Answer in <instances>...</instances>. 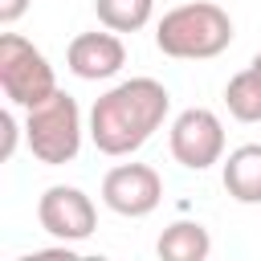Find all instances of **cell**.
Segmentation results:
<instances>
[{"instance_id": "obj_1", "label": "cell", "mask_w": 261, "mask_h": 261, "mask_svg": "<svg viewBox=\"0 0 261 261\" xmlns=\"http://www.w3.org/2000/svg\"><path fill=\"white\" fill-rule=\"evenodd\" d=\"M171 94L155 77H126L110 86L94 106H90V139L102 155H130L139 151L167 118Z\"/></svg>"}, {"instance_id": "obj_2", "label": "cell", "mask_w": 261, "mask_h": 261, "mask_svg": "<svg viewBox=\"0 0 261 261\" xmlns=\"http://www.w3.org/2000/svg\"><path fill=\"white\" fill-rule=\"evenodd\" d=\"M232 45V16L212 0H188L159 16L155 49L175 61H208Z\"/></svg>"}, {"instance_id": "obj_3", "label": "cell", "mask_w": 261, "mask_h": 261, "mask_svg": "<svg viewBox=\"0 0 261 261\" xmlns=\"http://www.w3.org/2000/svg\"><path fill=\"white\" fill-rule=\"evenodd\" d=\"M82 130H86L82 110L65 90H57L45 102H37L33 110H24V143H29L33 159L45 167L73 163L82 151Z\"/></svg>"}, {"instance_id": "obj_4", "label": "cell", "mask_w": 261, "mask_h": 261, "mask_svg": "<svg viewBox=\"0 0 261 261\" xmlns=\"http://www.w3.org/2000/svg\"><path fill=\"white\" fill-rule=\"evenodd\" d=\"M0 90L20 110H33L49 94H57V77H53L49 57L33 41H24L20 33L0 37Z\"/></svg>"}, {"instance_id": "obj_5", "label": "cell", "mask_w": 261, "mask_h": 261, "mask_svg": "<svg viewBox=\"0 0 261 261\" xmlns=\"http://www.w3.org/2000/svg\"><path fill=\"white\" fill-rule=\"evenodd\" d=\"M171 159L188 171H208L212 163L224 159V122L208 106H188L171 118L167 130Z\"/></svg>"}, {"instance_id": "obj_6", "label": "cell", "mask_w": 261, "mask_h": 261, "mask_svg": "<svg viewBox=\"0 0 261 261\" xmlns=\"http://www.w3.org/2000/svg\"><path fill=\"white\" fill-rule=\"evenodd\" d=\"M37 224H41L49 237H57L61 245H77V241L94 237V228H98V208H94V200H90L82 188H73V184H53V188H45L41 200H37Z\"/></svg>"}, {"instance_id": "obj_7", "label": "cell", "mask_w": 261, "mask_h": 261, "mask_svg": "<svg viewBox=\"0 0 261 261\" xmlns=\"http://www.w3.org/2000/svg\"><path fill=\"white\" fill-rule=\"evenodd\" d=\"M163 200V179L151 163H118L102 175V204L118 216H151Z\"/></svg>"}, {"instance_id": "obj_8", "label": "cell", "mask_w": 261, "mask_h": 261, "mask_svg": "<svg viewBox=\"0 0 261 261\" xmlns=\"http://www.w3.org/2000/svg\"><path fill=\"white\" fill-rule=\"evenodd\" d=\"M65 65L82 82H106V77H114L126 65V45H122V37L114 29H106V33H98V29L94 33H77L69 41V49H65Z\"/></svg>"}, {"instance_id": "obj_9", "label": "cell", "mask_w": 261, "mask_h": 261, "mask_svg": "<svg viewBox=\"0 0 261 261\" xmlns=\"http://www.w3.org/2000/svg\"><path fill=\"white\" fill-rule=\"evenodd\" d=\"M224 192L237 204H261V143H241L224 159Z\"/></svg>"}, {"instance_id": "obj_10", "label": "cell", "mask_w": 261, "mask_h": 261, "mask_svg": "<svg viewBox=\"0 0 261 261\" xmlns=\"http://www.w3.org/2000/svg\"><path fill=\"white\" fill-rule=\"evenodd\" d=\"M159 257L167 261H204L212 253V237L200 220H175L159 232Z\"/></svg>"}, {"instance_id": "obj_11", "label": "cell", "mask_w": 261, "mask_h": 261, "mask_svg": "<svg viewBox=\"0 0 261 261\" xmlns=\"http://www.w3.org/2000/svg\"><path fill=\"white\" fill-rule=\"evenodd\" d=\"M224 106L237 122H261V73L249 65L228 77L224 86Z\"/></svg>"}, {"instance_id": "obj_12", "label": "cell", "mask_w": 261, "mask_h": 261, "mask_svg": "<svg viewBox=\"0 0 261 261\" xmlns=\"http://www.w3.org/2000/svg\"><path fill=\"white\" fill-rule=\"evenodd\" d=\"M94 12L102 20V29H114V33H139L151 12H155V0H94Z\"/></svg>"}, {"instance_id": "obj_13", "label": "cell", "mask_w": 261, "mask_h": 261, "mask_svg": "<svg viewBox=\"0 0 261 261\" xmlns=\"http://www.w3.org/2000/svg\"><path fill=\"white\" fill-rule=\"evenodd\" d=\"M0 130H4V147H0V159H12V155H16V139H20V126H16L12 110H4V114H0Z\"/></svg>"}, {"instance_id": "obj_14", "label": "cell", "mask_w": 261, "mask_h": 261, "mask_svg": "<svg viewBox=\"0 0 261 261\" xmlns=\"http://www.w3.org/2000/svg\"><path fill=\"white\" fill-rule=\"evenodd\" d=\"M29 12V0H0V24H16Z\"/></svg>"}, {"instance_id": "obj_15", "label": "cell", "mask_w": 261, "mask_h": 261, "mask_svg": "<svg viewBox=\"0 0 261 261\" xmlns=\"http://www.w3.org/2000/svg\"><path fill=\"white\" fill-rule=\"evenodd\" d=\"M249 65H253V69H257V73H261V53H257V57H253V61H249Z\"/></svg>"}]
</instances>
